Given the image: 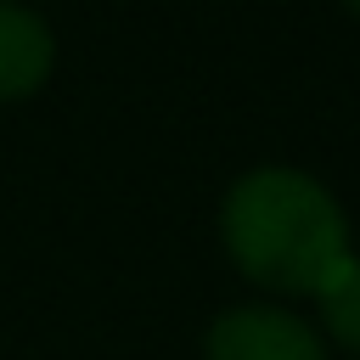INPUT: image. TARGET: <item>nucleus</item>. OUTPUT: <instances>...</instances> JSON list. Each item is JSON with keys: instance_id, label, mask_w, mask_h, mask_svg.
<instances>
[{"instance_id": "nucleus-1", "label": "nucleus", "mask_w": 360, "mask_h": 360, "mask_svg": "<svg viewBox=\"0 0 360 360\" xmlns=\"http://www.w3.org/2000/svg\"><path fill=\"white\" fill-rule=\"evenodd\" d=\"M219 253L231 259V270L281 298H309L326 270L354 253V231L349 214L338 202V191L298 169V163H253L242 169L225 197H219Z\"/></svg>"}, {"instance_id": "nucleus-2", "label": "nucleus", "mask_w": 360, "mask_h": 360, "mask_svg": "<svg viewBox=\"0 0 360 360\" xmlns=\"http://www.w3.org/2000/svg\"><path fill=\"white\" fill-rule=\"evenodd\" d=\"M202 360H332L315 321L276 298H248L202 326Z\"/></svg>"}, {"instance_id": "nucleus-3", "label": "nucleus", "mask_w": 360, "mask_h": 360, "mask_svg": "<svg viewBox=\"0 0 360 360\" xmlns=\"http://www.w3.org/2000/svg\"><path fill=\"white\" fill-rule=\"evenodd\" d=\"M56 73V28L28 0H0V107L34 101Z\"/></svg>"}, {"instance_id": "nucleus-4", "label": "nucleus", "mask_w": 360, "mask_h": 360, "mask_svg": "<svg viewBox=\"0 0 360 360\" xmlns=\"http://www.w3.org/2000/svg\"><path fill=\"white\" fill-rule=\"evenodd\" d=\"M309 304H315V332H321V343L360 360V248L343 253V259L326 270V281L309 292Z\"/></svg>"}, {"instance_id": "nucleus-5", "label": "nucleus", "mask_w": 360, "mask_h": 360, "mask_svg": "<svg viewBox=\"0 0 360 360\" xmlns=\"http://www.w3.org/2000/svg\"><path fill=\"white\" fill-rule=\"evenodd\" d=\"M343 11H349V17H354V22H360V0H343Z\"/></svg>"}]
</instances>
